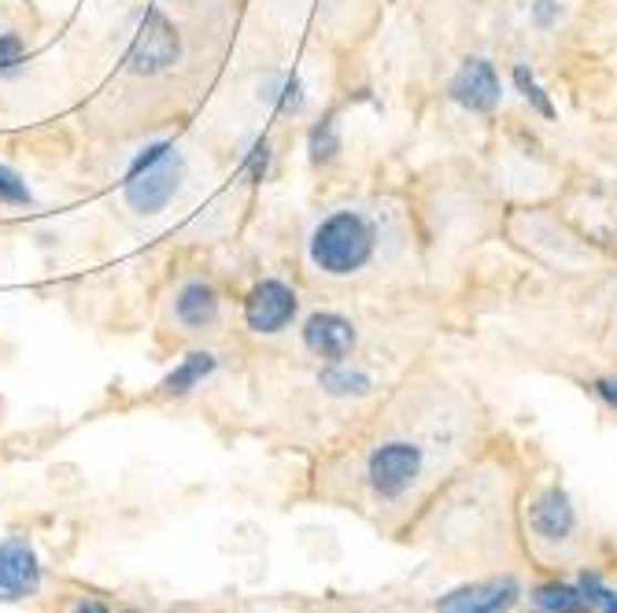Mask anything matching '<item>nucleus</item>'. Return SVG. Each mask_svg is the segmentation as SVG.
Instances as JSON below:
<instances>
[{"mask_svg":"<svg viewBox=\"0 0 617 613\" xmlns=\"http://www.w3.org/2000/svg\"><path fill=\"white\" fill-rule=\"evenodd\" d=\"M373 248H378V229L356 207H340V211L326 215L311 229V240H307V256L326 278L359 273L373 259Z\"/></svg>","mask_w":617,"mask_h":613,"instance_id":"f257e3e1","label":"nucleus"},{"mask_svg":"<svg viewBox=\"0 0 617 613\" xmlns=\"http://www.w3.org/2000/svg\"><path fill=\"white\" fill-rule=\"evenodd\" d=\"M178 60H182L178 27H174L160 8L141 12L134 41H130V56H126L130 71L141 74V79H156V74H167Z\"/></svg>","mask_w":617,"mask_h":613,"instance_id":"f03ea898","label":"nucleus"},{"mask_svg":"<svg viewBox=\"0 0 617 613\" xmlns=\"http://www.w3.org/2000/svg\"><path fill=\"white\" fill-rule=\"evenodd\" d=\"M422 469H425V451L411 440H389L373 447L367 458V480L373 496L384 502H395L400 496H407L414 480L422 477Z\"/></svg>","mask_w":617,"mask_h":613,"instance_id":"7ed1b4c3","label":"nucleus"},{"mask_svg":"<svg viewBox=\"0 0 617 613\" xmlns=\"http://www.w3.org/2000/svg\"><path fill=\"white\" fill-rule=\"evenodd\" d=\"M296 314H300V295H296L292 284H285L278 278L256 281L245 295V325L259 336L289 330Z\"/></svg>","mask_w":617,"mask_h":613,"instance_id":"20e7f679","label":"nucleus"},{"mask_svg":"<svg viewBox=\"0 0 617 613\" xmlns=\"http://www.w3.org/2000/svg\"><path fill=\"white\" fill-rule=\"evenodd\" d=\"M178 185H182V163L171 152V156L156 163V167L126 178V204L134 207L137 215H160L163 207L178 196Z\"/></svg>","mask_w":617,"mask_h":613,"instance_id":"39448f33","label":"nucleus"},{"mask_svg":"<svg viewBox=\"0 0 617 613\" xmlns=\"http://www.w3.org/2000/svg\"><path fill=\"white\" fill-rule=\"evenodd\" d=\"M41 588V565L30 540L8 536L0 543V602H23Z\"/></svg>","mask_w":617,"mask_h":613,"instance_id":"423d86ee","label":"nucleus"},{"mask_svg":"<svg viewBox=\"0 0 617 613\" xmlns=\"http://www.w3.org/2000/svg\"><path fill=\"white\" fill-rule=\"evenodd\" d=\"M451 101H455L459 107H466V112L473 115H489L500 107V96H503V85H500V74H495V67L489 60H466L459 67V74L451 79L448 85Z\"/></svg>","mask_w":617,"mask_h":613,"instance_id":"0eeeda50","label":"nucleus"},{"mask_svg":"<svg viewBox=\"0 0 617 613\" xmlns=\"http://www.w3.org/2000/svg\"><path fill=\"white\" fill-rule=\"evenodd\" d=\"M356 325L333 311H318L304 322V347L322 363H345L356 352Z\"/></svg>","mask_w":617,"mask_h":613,"instance_id":"6e6552de","label":"nucleus"},{"mask_svg":"<svg viewBox=\"0 0 617 613\" xmlns=\"http://www.w3.org/2000/svg\"><path fill=\"white\" fill-rule=\"evenodd\" d=\"M517 602V584L511 576L484 580V584H470L451 591L436 602V613H503Z\"/></svg>","mask_w":617,"mask_h":613,"instance_id":"1a4fd4ad","label":"nucleus"},{"mask_svg":"<svg viewBox=\"0 0 617 613\" xmlns=\"http://www.w3.org/2000/svg\"><path fill=\"white\" fill-rule=\"evenodd\" d=\"M218 289L212 281L204 278H189L178 284V292H174V319H178L182 330H212L218 322Z\"/></svg>","mask_w":617,"mask_h":613,"instance_id":"9d476101","label":"nucleus"},{"mask_svg":"<svg viewBox=\"0 0 617 613\" xmlns=\"http://www.w3.org/2000/svg\"><path fill=\"white\" fill-rule=\"evenodd\" d=\"M528 524H533V532L539 540L558 543L577 529V510H573L569 496L562 488H547V491H539L533 499V507H528Z\"/></svg>","mask_w":617,"mask_h":613,"instance_id":"9b49d317","label":"nucleus"},{"mask_svg":"<svg viewBox=\"0 0 617 613\" xmlns=\"http://www.w3.org/2000/svg\"><path fill=\"white\" fill-rule=\"evenodd\" d=\"M218 370V359L212 355V352H189L182 359L178 366L171 370L167 377H163V385H160V392L163 396H189V392L200 385V381H207Z\"/></svg>","mask_w":617,"mask_h":613,"instance_id":"f8f14e48","label":"nucleus"},{"mask_svg":"<svg viewBox=\"0 0 617 613\" xmlns=\"http://www.w3.org/2000/svg\"><path fill=\"white\" fill-rule=\"evenodd\" d=\"M259 96L267 104H274V112L278 115H300L307 104L300 79H296V74H285V71L267 74V79L259 82Z\"/></svg>","mask_w":617,"mask_h":613,"instance_id":"ddd939ff","label":"nucleus"},{"mask_svg":"<svg viewBox=\"0 0 617 613\" xmlns=\"http://www.w3.org/2000/svg\"><path fill=\"white\" fill-rule=\"evenodd\" d=\"M318 385H322L329 396H340V399H351V396H367L373 388L370 374H362V370H351L345 363H329L322 374H318Z\"/></svg>","mask_w":617,"mask_h":613,"instance_id":"4468645a","label":"nucleus"},{"mask_svg":"<svg viewBox=\"0 0 617 613\" xmlns=\"http://www.w3.org/2000/svg\"><path fill=\"white\" fill-rule=\"evenodd\" d=\"M536 606L547 613H592V602L580 584H544L536 588Z\"/></svg>","mask_w":617,"mask_h":613,"instance_id":"2eb2a0df","label":"nucleus"},{"mask_svg":"<svg viewBox=\"0 0 617 613\" xmlns=\"http://www.w3.org/2000/svg\"><path fill=\"white\" fill-rule=\"evenodd\" d=\"M307 152H311V163L315 167H322V163H333L337 152H340V126H337V115L329 112L322 123L311 126V134H307Z\"/></svg>","mask_w":617,"mask_h":613,"instance_id":"dca6fc26","label":"nucleus"},{"mask_svg":"<svg viewBox=\"0 0 617 613\" xmlns=\"http://www.w3.org/2000/svg\"><path fill=\"white\" fill-rule=\"evenodd\" d=\"M514 85H517V93L525 96V104H533L544 118H555V104H551V96L539 90V82L533 79V71H528L525 63H517L514 67Z\"/></svg>","mask_w":617,"mask_h":613,"instance_id":"f3484780","label":"nucleus"},{"mask_svg":"<svg viewBox=\"0 0 617 613\" xmlns=\"http://www.w3.org/2000/svg\"><path fill=\"white\" fill-rule=\"evenodd\" d=\"M30 200H34V196H30L27 181L19 178L12 167H4V163H0V204H4V207H27Z\"/></svg>","mask_w":617,"mask_h":613,"instance_id":"a211bd4d","label":"nucleus"},{"mask_svg":"<svg viewBox=\"0 0 617 613\" xmlns=\"http://www.w3.org/2000/svg\"><path fill=\"white\" fill-rule=\"evenodd\" d=\"M580 588H584V595H588L595 613H617V591L606 588L595 573H584L580 576Z\"/></svg>","mask_w":617,"mask_h":613,"instance_id":"6ab92c4d","label":"nucleus"},{"mask_svg":"<svg viewBox=\"0 0 617 613\" xmlns=\"http://www.w3.org/2000/svg\"><path fill=\"white\" fill-rule=\"evenodd\" d=\"M27 63V45L19 34H0V74H12Z\"/></svg>","mask_w":617,"mask_h":613,"instance_id":"aec40b11","label":"nucleus"},{"mask_svg":"<svg viewBox=\"0 0 617 613\" xmlns=\"http://www.w3.org/2000/svg\"><path fill=\"white\" fill-rule=\"evenodd\" d=\"M267 170H270V141L256 137L251 141V148H248V156H245V174L251 181H263L267 178Z\"/></svg>","mask_w":617,"mask_h":613,"instance_id":"412c9836","label":"nucleus"},{"mask_svg":"<svg viewBox=\"0 0 617 613\" xmlns=\"http://www.w3.org/2000/svg\"><path fill=\"white\" fill-rule=\"evenodd\" d=\"M174 152L171 141H156V145H148V148H141V156L130 163V170H126V178H134V174L141 170H148V167H156V163H163Z\"/></svg>","mask_w":617,"mask_h":613,"instance_id":"4be33fe9","label":"nucleus"},{"mask_svg":"<svg viewBox=\"0 0 617 613\" xmlns=\"http://www.w3.org/2000/svg\"><path fill=\"white\" fill-rule=\"evenodd\" d=\"M558 15H562L558 0H536V4H533V23H536L539 30L555 27V23H558Z\"/></svg>","mask_w":617,"mask_h":613,"instance_id":"5701e85b","label":"nucleus"},{"mask_svg":"<svg viewBox=\"0 0 617 613\" xmlns=\"http://www.w3.org/2000/svg\"><path fill=\"white\" fill-rule=\"evenodd\" d=\"M592 388H595V396H599V399L606 403V407L617 411V377H599Z\"/></svg>","mask_w":617,"mask_h":613,"instance_id":"b1692460","label":"nucleus"},{"mask_svg":"<svg viewBox=\"0 0 617 613\" xmlns=\"http://www.w3.org/2000/svg\"><path fill=\"white\" fill-rule=\"evenodd\" d=\"M74 613H107V606H104V602H79Z\"/></svg>","mask_w":617,"mask_h":613,"instance_id":"393cba45","label":"nucleus"}]
</instances>
